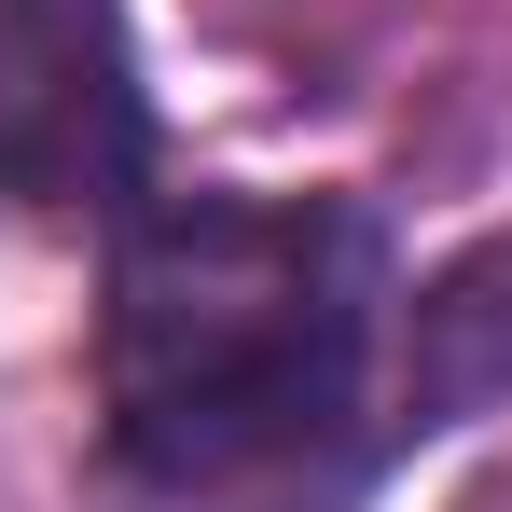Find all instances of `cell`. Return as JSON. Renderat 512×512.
<instances>
[{
    "instance_id": "7a4b0ae2",
    "label": "cell",
    "mask_w": 512,
    "mask_h": 512,
    "mask_svg": "<svg viewBox=\"0 0 512 512\" xmlns=\"http://www.w3.org/2000/svg\"><path fill=\"white\" fill-rule=\"evenodd\" d=\"M153 194V84L125 0H0V222L111 236Z\"/></svg>"
},
{
    "instance_id": "6da1fadb",
    "label": "cell",
    "mask_w": 512,
    "mask_h": 512,
    "mask_svg": "<svg viewBox=\"0 0 512 512\" xmlns=\"http://www.w3.org/2000/svg\"><path fill=\"white\" fill-rule=\"evenodd\" d=\"M388 222L139 194L97 277V512H360L388 471Z\"/></svg>"
},
{
    "instance_id": "3957f363",
    "label": "cell",
    "mask_w": 512,
    "mask_h": 512,
    "mask_svg": "<svg viewBox=\"0 0 512 512\" xmlns=\"http://www.w3.org/2000/svg\"><path fill=\"white\" fill-rule=\"evenodd\" d=\"M512 402V236L457 250L429 291L388 305V443L471 429Z\"/></svg>"
}]
</instances>
